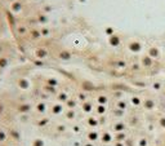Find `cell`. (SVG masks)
I'll return each instance as SVG.
<instances>
[{"label": "cell", "mask_w": 165, "mask_h": 146, "mask_svg": "<svg viewBox=\"0 0 165 146\" xmlns=\"http://www.w3.org/2000/svg\"><path fill=\"white\" fill-rule=\"evenodd\" d=\"M0 146H165V109L120 90L29 96L0 110Z\"/></svg>", "instance_id": "obj_1"}]
</instances>
